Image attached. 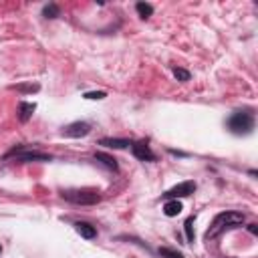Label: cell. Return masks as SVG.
<instances>
[{
    "instance_id": "obj_1",
    "label": "cell",
    "mask_w": 258,
    "mask_h": 258,
    "mask_svg": "<svg viewBox=\"0 0 258 258\" xmlns=\"http://www.w3.org/2000/svg\"><path fill=\"white\" fill-rule=\"evenodd\" d=\"M242 222H244V214H240V212H222V214H218L214 218L212 226L206 232V238L212 240V238L220 236L224 230H230V228H234V226H238Z\"/></svg>"
},
{
    "instance_id": "obj_2",
    "label": "cell",
    "mask_w": 258,
    "mask_h": 258,
    "mask_svg": "<svg viewBox=\"0 0 258 258\" xmlns=\"http://www.w3.org/2000/svg\"><path fill=\"white\" fill-rule=\"evenodd\" d=\"M63 198L77 206H93L101 200V196L91 190H67V192H63Z\"/></svg>"
},
{
    "instance_id": "obj_3",
    "label": "cell",
    "mask_w": 258,
    "mask_h": 258,
    "mask_svg": "<svg viewBox=\"0 0 258 258\" xmlns=\"http://www.w3.org/2000/svg\"><path fill=\"white\" fill-rule=\"evenodd\" d=\"M228 127H230V131L236 133V135H246V133H250L252 127H254V117H252V113L238 111V113H234V115L230 117Z\"/></svg>"
},
{
    "instance_id": "obj_4",
    "label": "cell",
    "mask_w": 258,
    "mask_h": 258,
    "mask_svg": "<svg viewBox=\"0 0 258 258\" xmlns=\"http://www.w3.org/2000/svg\"><path fill=\"white\" fill-rule=\"evenodd\" d=\"M194 190H196V184H194V182H182V184H178V186L171 188V190L165 194V198H169V200H180V198H186V196L194 194Z\"/></svg>"
},
{
    "instance_id": "obj_5",
    "label": "cell",
    "mask_w": 258,
    "mask_h": 258,
    "mask_svg": "<svg viewBox=\"0 0 258 258\" xmlns=\"http://www.w3.org/2000/svg\"><path fill=\"white\" fill-rule=\"evenodd\" d=\"M13 155H17L19 161H51V155L39 153V151H27V153H23V149H13L7 157H13Z\"/></svg>"
},
{
    "instance_id": "obj_6",
    "label": "cell",
    "mask_w": 258,
    "mask_h": 258,
    "mask_svg": "<svg viewBox=\"0 0 258 258\" xmlns=\"http://www.w3.org/2000/svg\"><path fill=\"white\" fill-rule=\"evenodd\" d=\"M89 131H91V125L85 123V121H75V123L65 127V135L67 137H85Z\"/></svg>"
},
{
    "instance_id": "obj_7",
    "label": "cell",
    "mask_w": 258,
    "mask_h": 258,
    "mask_svg": "<svg viewBox=\"0 0 258 258\" xmlns=\"http://www.w3.org/2000/svg\"><path fill=\"white\" fill-rule=\"evenodd\" d=\"M131 151H133V155H135L137 159H141V161H153V159H155L153 151H151V149H149V145H147V143H143V141L133 143V145H131Z\"/></svg>"
},
{
    "instance_id": "obj_8",
    "label": "cell",
    "mask_w": 258,
    "mask_h": 258,
    "mask_svg": "<svg viewBox=\"0 0 258 258\" xmlns=\"http://www.w3.org/2000/svg\"><path fill=\"white\" fill-rule=\"evenodd\" d=\"M182 210H184V208H182V202H180V200H167L165 206H163V214H165L167 218L178 216Z\"/></svg>"
},
{
    "instance_id": "obj_9",
    "label": "cell",
    "mask_w": 258,
    "mask_h": 258,
    "mask_svg": "<svg viewBox=\"0 0 258 258\" xmlns=\"http://www.w3.org/2000/svg\"><path fill=\"white\" fill-rule=\"evenodd\" d=\"M77 232H79L83 238H87V240H91V238L97 236V230H95L91 224H87V222H79V224H77Z\"/></svg>"
},
{
    "instance_id": "obj_10",
    "label": "cell",
    "mask_w": 258,
    "mask_h": 258,
    "mask_svg": "<svg viewBox=\"0 0 258 258\" xmlns=\"http://www.w3.org/2000/svg\"><path fill=\"white\" fill-rule=\"evenodd\" d=\"M35 109H37L35 103H21L19 105V117H21V121H29L33 117Z\"/></svg>"
},
{
    "instance_id": "obj_11",
    "label": "cell",
    "mask_w": 258,
    "mask_h": 258,
    "mask_svg": "<svg viewBox=\"0 0 258 258\" xmlns=\"http://www.w3.org/2000/svg\"><path fill=\"white\" fill-rule=\"evenodd\" d=\"M101 145L111 147V149H125L129 145V141L127 139H111V137H105V139H101Z\"/></svg>"
},
{
    "instance_id": "obj_12",
    "label": "cell",
    "mask_w": 258,
    "mask_h": 258,
    "mask_svg": "<svg viewBox=\"0 0 258 258\" xmlns=\"http://www.w3.org/2000/svg\"><path fill=\"white\" fill-rule=\"evenodd\" d=\"M95 159L101 161V163H103L105 167H109V169H117V159L111 157V155H107V153H95Z\"/></svg>"
},
{
    "instance_id": "obj_13",
    "label": "cell",
    "mask_w": 258,
    "mask_h": 258,
    "mask_svg": "<svg viewBox=\"0 0 258 258\" xmlns=\"http://www.w3.org/2000/svg\"><path fill=\"white\" fill-rule=\"evenodd\" d=\"M137 13H139V17L141 19H147V17H151L153 15V7L151 5H147V3H137Z\"/></svg>"
},
{
    "instance_id": "obj_14",
    "label": "cell",
    "mask_w": 258,
    "mask_h": 258,
    "mask_svg": "<svg viewBox=\"0 0 258 258\" xmlns=\"http://www.w3.org/2000/svg\"><path fill=\"white\" fill-rule=\"evenodd\" d=\"M43 15H45L47 19H57V17H59V7H57V5H49V7H45Z\"/></svg>"
},
{
    "instance_id": "obj_15",
    "label": "cell",
    "mask_w": 258,
    "mask_h": 258,
    "mask_svg": "<svg viewBox=\"0 0 258 258\" xmlns=\"http://www.w3.org/2000/svg\"><path fill=\"white\" fill-rule=\"evenodd\" d=\"M159 254H161V258H184V254H180L176 250H169V248H161Z\"/></svg>"
},
{
    "instance_id": "obj_16",
    "label": "cell",
    "mask_w": 258,
    "mask_h": 258,
    "mask_svg": "<svg viewBox=\"0 0 258 258\" xmlns=\"http://www.w3.org/2000/svg\"><path fill=\"white\" fill-rule=\"evenodd\" d=\"M184 226H186V236H188V240H194V218H188Z\"/></svg>"
},
{
    "instance_id": "obj_17",
    "label": "cell",
    "mask_w": 258,
    "mask_h": 258,
    "mask_svg": "<svg viewBox=\"0 0 258 258\" xmlns=\"http://www.w3.org/2000/svg\"><path fill=\"white\" fill-rule=\"evenodd\" d=\"M174 75H176V79L178 81H190V73L188 71H184V69H174Z\"/></svg>"
},
{
    "instance_id": "obj_18",
    "label": "cell",
    "mask_w": 258,
    "mask_h": 258,
    "mask_svg": "<svg viewBox=\"0 0 258 258\" xmlns=\"http://www.w3.org/2000/svg\"><path fill=\"white\" fill-rule=\"evenodd\" d=\"M103 97H105L103 91H95V93H87V95H85V99H91V101H97V99H103Z\"/></svg>"
},
{
    "instance_id": "obj_19",
    "label": "cell",
    "mask_w": 258,
    "mask_h": 258,
    "mask_svg": "<svg viewBox=\"0 0 258 258\" xmlns=\"http://www.w3.org/2000/svg\"><path fill=\"white\" fill-rule=\"evenodd\" d=\"M248 230H250L252 234H256V232H258V228H256V224H250V226H248Z\"/></svg>"
},
{
    "instance_id": "obj_20",
    "label": "cell",
    "mask_w": 258,
    "mask_h": 258,
    "mask_svg": "<svg viewBox=\"0 0 258 258\" xmlns=\"http://www.w3.org/2000/svg\"><path fill=\"white\" fill-rule=\"evenodd\" d=\"M0 250H3V248H0Z\"/></svg>"
}]
</instances>
